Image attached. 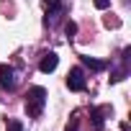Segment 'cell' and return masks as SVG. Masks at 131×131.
<instances>
[{"mask_svg": "<svg viewBox=\"0 0 131 131\" xmlns=\"http://www.w3.org/2000/svg\"><path fill=\"white\" fill-rule=\"evenodd\" d=\"M77 123H80V118H77V113L72 116V121L67 123V128H64V131H77Z\"/></svg>", "mask_w": 131, "mask_h": 131, "instance_id": "10", "label": "cell"}, {"mask_svg": "<svg viewBox=\"0 0 131 131\" xmlns=\"http://www.w3.org/2000/svg\"><path fill=\"white\" fill-rule=\"evenodd\" d=\"M41 3H44L46 10H59V8H64V5H62V0H41Z\"/></svg>", "mask_w": 131, "mask_h": 131, "instance_id": "7", "label": "cell"}, {"mask_svg": "<svg viewBox=\"0 0 131 131\" xmlns=\"http://www.w3.org/2000/svg\"><path fill=\"white\" fill-rule=\"evenodd\" d=\"M5 131H26V128H23V123H21V121H10Z\"/></svg>", "mask_w": 131, "mask_h": 131, "instance_id": "9", "label": "cell"}, {"mask_svg": "<svg viewBox=\"0 0 131 131\" xmlns=\"http://www.w3.org/2000/svg\"><path fill=\"white\" fill-rule=\"evenodd\" d=\"M64 31H67V36H70V41H72L75 34H77V23H75V21H67V23H64Z\"/></svg>", "mask_w": 131, "mask_h": 131, "instance_id": "8", "label": "cell"}, {"mask_svg": "<svg viewBox=\"0 0 131 131\" xmlns=\"http://www.w3.org/2000/svg\"><path fill=\"white\" fill-rule=\"evenodd\" d=\"M16 85H18V70L13 64H0V88L16 90Z\"/></svg>", "mask_w": 131, "mask_h": 131, "instance_id": "2", "label": "cell"}, {"mask_svg": "<svg viewBox=\"0 0 131 131\" xmlns=\"http://www.w3.org/2000/svg\"><path fill=\"white\" fill-rule=\"evenodd\" d=\"M108 5H111V0H95V8L98 10H105Z\"/></svg>", "mask_w": 131, "mask_h": 131, "instance_id": "11", "label": "cell"}, {"mask_svg": "<svg viewBox=\"0 0 131 131\" xmlns=\"http://www.w3.org/2000/svg\"><path fill=\"white\" fill-rule=\"evenodd\" d=\"M57 64H59V57H57L54 51H49V54H44V59H41V64H39V70H41L44 75H49V72L57 70Z\"/></svg>", "mask_w": 131, "mask_h": 131, "instance_id": "5", "label": "cell"}, {"mask_svg": "<svg viewBox=\"0 0 131 131\" xmlns=\"http://www.w3.org/2000/svg\"><path fill=\"white\" fill-rule=\"evenodd\" d=\"M80 62L85 64V67H90L93 72H103V70L108 67V62H100V59H93V57H85V54L80 57Z\"/></svg>", "mask_w": 131, "mask_h": 131, "instance_id": "6", "label": "cell"}, {"mask_svg": "<svg viewBox=\"0 0 131 131\" xmlns=\"http://www.w3.org/2000/svg\"><path fill=\"white\" fill-rule=\"evenodd\" d=\"M105 113H111L108 105H100V108H93V111H90V121H93V128H95V131H100V128L105 126V118H103Z\"/></svg>", "mask_w": 131, "mask_h": 131, "instance_id": "4", "label": "cell"}, {"mask_svg": "<svg viewBox=\"0 0 131 131\" xmlns=\"http://www.w3.org/2000/svg\"><path fill=\"white\" fill-rule=\"evenodd\" d=\"M44 105H46V90L41 85L28 88V93H26V111H28V116L31 118H39L44 113Z\"/></svg>", "mask_w": 131, "mask_h": 131, "instance_id": "1", "label": "cell"}, {"mask_svg": "<svg viewBox=\"0 0 131 131\" xmlns=\"http://www.w3.org/2000/svg\"><path fill=\"white\" fill-rule=\"evenodd\" d=\"M67 88H70V90H75V93H80V90H85V88H88V80H85L82 67L70 70V75H67Z\"/></svg>", "mask_w": 131, "mask_h": 131, "instance_id": "3", "label": "cell"}]
</instances>
